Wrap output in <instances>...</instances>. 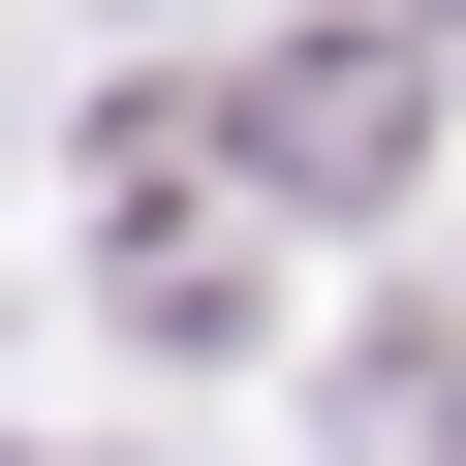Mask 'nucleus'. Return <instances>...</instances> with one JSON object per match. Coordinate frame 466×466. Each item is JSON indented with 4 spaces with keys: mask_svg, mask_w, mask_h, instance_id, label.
Listing matches in <instances>:
<instances>
[{
    "mask_svg": "<svg viewBox=\"0 0 466 466\" xmlns=\"http://www.w3.org/2000/svg\"><path fill=\"white\" fill-rule=\"evenodd\" d=\"M249 156H280V187H404V32H311V63L249 94Z\"/></svg>",
    "mask_w": 466,
    "mask_h": 466,
    "instance_id": "obj_1",
    "label": "nucleus"
}]
</instances>
